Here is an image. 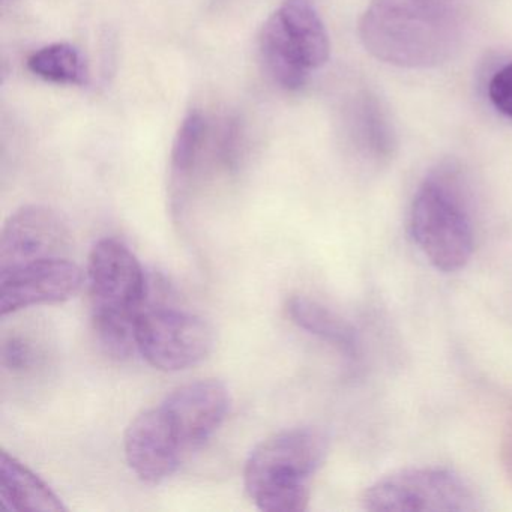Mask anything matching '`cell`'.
I'll return each mask as SVG.
<instances>
[{"label":"cell","instance_id":"obj_5","mask_svg":"<svg viewBox=\"0 0 512 512\" xmlns=\"http://www.w3.org/2000/svg\"><path fill=\"white\" fill-rule=\"evenodd\" d=\"M259 53L266 73L280 88H304L331 55L329 35L313 0H283L263 25Z\"/></svg>","mask_w":512,"mask_h":512},{"label":"cell","instance_id":"obj_15","mask_svg":"<svg viewBox=\"0 0 512 512\" xmlns=\"http://www.w3.org/2000/svg\"><path fill=\"white\" fill-rule=\"evenodd\" d=\"M28 70L56 85L83 86L88 82V67L82 53L67 43L50 44L29 56Z\"/></svg>","mask_w":512,"mask_h":512},{"label":"cell","instance_id":"obj_12","mask_svg":"<svg viewBox=\"0 0 512 512\" xmlns=\"http://www.w3.org/2000/svg\"><path fill=\"white\" fill-rule=\"evenodd\" d=\"M208 143V121L197 110L191 112L179 127L170 160V197L176 212L184 209L191 187L200 175Z\"/></svg>","mask_w":512,"mask_h":512},{"label":"cell","instance_id":"obj_7","mask_svg":"<svg viewBox=\"0 0 512 512\" xmlns=\"http://www.w3.org/2000/svg\"><path fill=\"white\" fill-rule=\"evenodd\" d=\"M136 350L161 371H182L205 361L215 346L211 323L178 308H148L136 320Z\"/></svg>","mask_w":512,"mask_h":512},{"label":"cell","instance_id":"obj_4","mask_svg":"<svg viewBox=\"0 0 512 512\" xmlns=\"http://www.w3.org/2000/svg\"><path fill=\"white\" fill-rule=\"evenodd\" d=\"M410 230L434 268L455 272L467 265L475 235L466 185L457 166L440 164L424 179L413 200Z\"/></svg>","mask_w":512,"mask_h":512},{"label":"cell","instance_id":"obj_9","mask_svg":"<svg viewBox=\"0 0 512 512\" xmlns=\"http://www.w3.org/2000/svg\"><path fill=\"white\" fill-rule=\"evenodd\" d=\"M70 247V229L61 215L47 206H23L0 233V269L67 257Z\"/></svg>","mask_w":512,"mask_h":512},{"label":"cell","instance_id":"obj_10","mask_svg":"<svg viewBox=\"0 0 512 512\" xmlns=\"http://www.w3.org/2000/svg\"><path fill=\"white\" fill-rule=\"evenodd\" d=\"M230 392L224 383L208 379L179 386L161 403L185 452L202 448L224 424L230 412Z\"/></svg>","mask_w":512,"mask_h":512},{"label":"cell","instance_id":"obj_3","mask_svg":"<svg viewBox=\"0 0 512 512\" xmlns=\"http://www.w3.org/2000/svg\"><path fill=\"white\" fill-rule=\"evenodd\" d=\"M329 440L313 427L278 431L251 451L244 487L263 512H302L310 502V479L325 463Z\"/></svg>","mask_w":512,"mask_h":512},{"label":"cell","instance_id":"obj_14","mask_svg":"<svg viewBox=\"0 0 512 512\" xmlns=\"http://www.w3.org/2000/svg\"><path fill=\"white\" fill-rule=\"evenodd\" d=\"M287 316L302 331L337 347L349 358L358 355L356 329L340 314L307 296H292L286 305Z\"/></svg>","mask_w":512,"mask_h":512},{"label":"cell","instance_id":"obj_8","mask_svg":"<svg viewBox=\"0 0 512 512\" xmlns=\"http://www.w3.org/2000/svg\"><path fill=\"white\" fill-rule=\"evenodd\" d=\"M85 283L86 274L68 257L0 269V316L70 301Z\"/></svg>","mask_w":512,"mask_h":512},{"label":"cell","instance_id":"obj_6","mask_svg":"<svg viewBox=\"0 0 512 512\" xmlns=\"http://www.w3.org/2000/svg\"><path fill=\"white\" fill-rule=\"evenodd\" d=\"M374 512H463L479 509L472 485L439 467L404 469L374 482L361 497Z\"/></svg>","mask_w":512,"mask_h":512},{"label":"cell","instance_id":"obj_16","mask_svg":"<svg viewBox=\"0 0 512 512\" xmlns=\"http://www.w3.org/2000/svg\"><path fill=\"white\" fill-rule=\"evenodd\" d=\"M353 130L359 148L373 160V163H382L391 157L394 134L376 98L368 95L359 98L353 116Z\"/></svg>","mask_w":512,"mask_h":512},{"label":"cell","instance_id":"obj_18","mask_svg":"<svg viewBox=\"0 0 512 512\" xmlns=\"http://www.w3.org/2000/svg\"><path fill=\"white\" fill-rule=\"evenodd\" d=\"M488 97L496 110L512 119V62L491 77Z\"/></svg>","mask_w":512,"mask_h":512},{"label":"cell","instance_id":"obj_1","mask_svg":"<svg viewBox=\"0 0 512 512\" xmlns=\"http://www.w3.org/2000/svg\"><path fill=\"white\" fill-rule=\"evenodd\" d=\"M469 25V0H371L359 37L379 61L419 70L454 58Z\"/></svg>","mask_w":512,"mask_h":512},{"label":"cell","instance_id":"obj_11","mask_svg":"<svg viewBox=\"0 0 512 512\" xmlns=\"http://www.w3.org/2000/svg\"><path fill=\"white\" fill-rule=\"evenodd\" d=\"M125 458L137 478L160 484L178 470L185 454L178 434L163 407L145 410L128 425Z\"/></svg>","mask_w":512,"mask_h":512},{"label":"cell","instance_id":"obj_17","mask_svg":"<svg viewBox=\"0 0 512 512\" xmlns=\"http://www.w3.org/2000/svg\"><path fill=\"white\" fill-rule=\"evenodd\" d=\"M43 346L26 332L5 335L0 346V362L11 373H28L43 362Z\"/></svg>","mask_w":512,"mask_h":512},{"label":"cell","instance_id":"obj_13","mask_svg":"<svg viewBox=\"0 0 512 512\" xmlns=\"http://www.w3.org/2000/svg\"><path fill=\"white\" fill-rule=\"evenodd\" d=\"M0 503L13 512L67 511L50 485L7 451L0 452Z\"/></svg>","mask_w":512,"mask_h":512},{"label":"cell","instance_id":"obj_2","mask_svg":"<svg viewBox=\"0 0 512 512\" xmlns=\"http://www.w3.org/2000/svg\"><path fill=\"white\" fill-rule=\"evenodd\" d=\"M86 284L101 347L115 358L130 356L136 349V320L148 296L142 263L124 242L101 239L89 254Z\"/></svg>","mask_w":512,"mask_h":512}]
</instances>
